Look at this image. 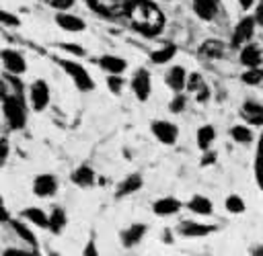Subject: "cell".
<instances>
[{
  "mask_svg": "<svg viewBox=\"0 0 263 256\" xmlns=\"http://www.w3.org/2000/svg\"><path fill=\"white\" fill-rule=\"evenodd\" d=\"M168 86L173 90H181L185 86V70L183 68H173L168 74Z\"/></svg>",
  "mask_w": 263,
  "mask_h": 256,
  "instance_id": "16",
  "label": "cell"
},
{
  "mask_svg": "<svg viewBox=\"0 0 263 256\" xmlns=\"http://www.w3.org/2000/svg\"><path fill=\"white\" fill-rule=\"evenodd\" d=\"M12 227H14V231H16V233H18V236H21L25 242H29V244H33V246H35V236H33V233H31V231H29V229L23 225V223L12 221Z\"/></svg>",
  "mask_w": 263,
  "mask_h": 256,
  "instance_id": "29",
  "label": "cell"
},
{
  "mask_svg": "<svg viewBox=\"0 0 263 256\" xmlns=\"http://www.w3.org/2000/svg\"><path fill=\"white\" fill-rule=\"evenodd\" d=\"M210 231H214L210 225H197V223H185L183 225V233L185 236H205Z\"/></svg>",
  "mask_w": 263,
  "mask_h": 256,
  "instance_id": "22",
  "label": "cell"
},
{
  "mask_svg": "<svg viewBox=\"0 0 263 256\" xmlns=\"http://www.w3.org/2000/svg\"><path fill=\"white\" fill-rule=\"evenodd\" d=\"M257 20L263 25V0H261V4H259V8H257Z\"/></svg>",
  "mask_w": 263,
  "mask_h": 256,
  "instance_id": "38",
  "label": "cell"
},
{
  "mask_svg": "<svg viewBox=\"0 0 263 256\" xmlns=\"http://www.w3.org/2000/svg\"><path fill=\"white\" fill-rule=\"evenodd\" d=\"M226 207H228L230 211H234V213H240V211L245 209V205H242V201H240L238 197H228V201H226Z\"/></svg>",
  "mask_w": 263,
  "mask_h": 256,
  "instance_id": "32",
  "label": "cell"
},
{
  "mask_svg": "<svg viewBox=\"0 0 263 256\" xmlns=\"http://www.w3.org/2000/svg\"><path fill=\"white\" fill-rule=\"evenodd\" d=\"M49 2H51V6H55V8H70L74 0H49Z\"/></svg>",
  "mask_w": 263,
  "mask_h": 256,
  "instance_id": "33",
  "label": "cell"
},
{
  "mask_svg": "<svg viewBox=\"0 0 263 256\" xmlns=\"http://www.w3.org/2000/svg\"><path fill=\"white\" fill-rule=\"evenodd\" d=\"M64 221H66L64 213H62L60 209H55V211L51 213V217H49V227H51L53 231H60V229H62V225H64Z\"/></svg>",
  "mask_w": 263,
  "mask_h": 256,
  "instance_id": "28",
  "label": "cell"
},
{
  "mask_svg": "<svg viewBox=\"0 0 263 256\" xmlns=\"http://www.w3.org/2000/svg\"><path fill=\"white\" fill-rule=\"evenodd\" d=\"M152 131H154V135H156L162 143H173V141L177 139V127L171 125V123H166V121L154 123V125H152Z\"/></svg>",
  "mask_w": 263,
  "mask_h": 256,
  "instance_id": "5",
  "label": "cell"
},
{
  "mask_svg": "<svg viewBox=\"0 0 263 256\" xmlns=\"http://www.w3.org/2000/svg\"><path fill=\"white\" fill-rule=\"evenodd\" d=\"M179 209V203L175 201V199H160L156 205H154V211L158 213V215H171V213H175Z\"/></svg>",
  "mask_w": 263,
  "mask_h": 256,
  "instance_id": "17",
  "label": "cell"
},
{
  "mask_svg": "<svg viewBox=\"0 0 263 256\" xmlns=\"http://www.w3.org/2000/svg\"><path fill=\"white\" fill-rule=\"evenodd\" d=\"M257 180H259V184L263 188V164H261V160L257 162Z\"/></svg>",
  "mask_w": 263,
  "mask_h": 256,
  "instance_id": "36",
  "label": "cell"
},
{
  "mask_svg": "<svg viewBox=\"0 0 263 256\" xmlns=\"http://www.w3.org/2000/svg\"><path fill=\"white\" fill-rule=\"evenodd\" d=\"M58 25L62 29H68V31H82L84 29V23L72 14H60L58 16Z\"/></svg>",
  "mask_w": 263,
  "mask_h": 256,
  "instance_id": "14",
  "label": "cell"
},
{
  "mask_svg": "<svg viewBox=\"0 0 263 256\" xmlns=\"http://www.w3.org/2000/svg\"><path fill=\"white\" fill-rule=\"evenodd\" d=\"M232 137L236 141H251V131L245 129V127H234L232 129Z\"/></svg>",
  "mask_w": 263,
  "mask_h": 256,
  "instance_id": "31",
  "label": "cell"
},
{
  "mask_svg": "<svg viewBox=\"0 0 263 256\" xmlns=\"http://www.w3.org/2000/svg\"><path fill=\"white\" fill-rule=\"evenodd\" d=\"M240 61H242L245 66H249V68H257V66L261 63V51H259L257 47L249 45V47H245V49L240 51Z\"/></svg>",
  "mask_w": 263,
  "mask_h": 256,
  "instance_id": "11",
  "label": "cell"
},
{
  "mask_svg": "<svg viewBox=\"0 0 263 256\" xmlns=\"http://www.w3.org/2000/svg\"><path fill=\"white\" fill-rule=\"evenodd\" d=\"M187 88H189L191 92H199V98H201V100H203L205 94H208V90H205V86H203V82H201V76H197V74H193V76L189 78Z\"/></svg>",
  "mask_w": 263,
  "mask_h": 256,
  "instance_id": "20",
  "label": "cell"
},
{
  "mask_svg": "<svg viewBox=\"0 0 263 256\" xmlns=\"http://www.w3.org/2000/svg\"><path fill=\"white\" fill-rule=\"evenodd\" d=\"M2 61H4V68L8 72H14V74L25 72V59L14 51H8V49L2 51Z\"/></svg>",
  "mask_w": 263,
  "mask_h": 256,
  "instance_id": "8",
  "label": "cell"
},
{
  "mask_svg": "<svg viewBox=\"0 0 263 256\" xmlns=\"http://www.w3.org/2000/svg\"><path fill=\"white\" fill-rule=\"evenodd\" d=\"M259 150L263 152V135H261V141H259Z\"/></svg>",
  "mask_w": 263,
  "mask_h": 256,
  "instance_id": "40",
  "label": "cell"
},
{
  "mask_svg": "<svg viewBox=\"0 0 263 256\" xmlns=\"http://www.w3.org/2000/svg\"><path fill=\"white\" fill-rule=\"evenodd\" d=\"M88 2L97 12L107 16H117L127 12V4H129V0H88Z\"/></svg>",
  "mask_w": 263,
  "mask_h": 256,
  "instance_id": "2",
  "label": "cell"
},
{
  "mask_svg": "<svg viewBox=\"0 0 263 256\" xmlns=\"http://www.w3.org/2000/svg\"><path fill=\"white\" fill-rule=\"evenodd\" d=\"M109 88L113 90V92H119V88H121V80L119 78H109Z\"/></svg>",
  "mask_w": 263,
  "mask_h": 256,
  "instance_id": "35",
  "label": "cell"
},
{
  "mask_svg": "<svg viewBox=\"0 0 263 256\" xmlns=\"http://www.w3.org/2000/svg\"><path fill=\"white\" fill-rule=\"evenodd\" d=\"M134 90H136V94H138L140 100H146L148 98V94H150V76H148L146 70H140L136 74V78H134Z\"/></svg>",
  "mask_w": 263,
  "mask_h": 256,
  "instance_id": "7",
  "label": "cell"
},
{
  "mask_svg": "<svg viewBox=\"0 0 263 256\" xmlns=\"http://www.w3.org/2000/svg\"><path fill=\"white\" fill-rule=\"evenodd\" d=\"M64 49H68V51H72V53H76V55H82V53H84L82 47H76V45H64Z\"/></svg>",
  "mask_w": 263,
  "mask_h": 256,
  "instance_id": "37",
  "label": "cell"
},
{
  "mask_svg": "<svg viewBox=\"0 0 263 256\" xmlns=\"http://www.w3.org/2000/svg\"><path fill=\"white\" fill-rule=\"evenodd\" d=\"M25 217H27V219H31L33 223H37L39 227L49 225V219H47V217H45V213H43V211H39V209H27V211H25Z\"/></svg>",
  "mask_w": 263,
  "mask_h": 256,
  "instance_id": "21",
  "label": "cell"
},
{
  "mask_svg": "<svg viewBox=\"0 0 263 256\" xmlns=\"http://www.w3.org/2000/svg\"><path fill=\"white\" fill-rule=\"evenodd\" d=\"M224 53V45L220 41H208L201 45V55L205 57H220Z\"/></svg>",
  "mask_w": 263,
  "mask_h": 256,
  "instance_id": "18",
  "label": "cell"
},
{
  "mask_svg": "<svg viewBox=\"0 0 263 256\" xmlns=\"http://www.w3.org/2000/svg\"><path fill=\"white\" fill-rule=\"evenodd\" d=\"M193 8L203 20H210L216 14V2L214 0H193Z\"/></svg>",
  "mask_w": 263,
  "mask_h": 256,
  "instance_id": "10",
  "label": "cell"
},
{
  "mask_svg": "<svg viewBox=\"0 0 263 256\" xmlns=\"http://www.w3.org/2000/svg\"><path fill=\"white\" fill-rule=\"evenodd\" d=\"M189 207H191V211H195V213H210V211H212L210 201L203 199V197H195V199L189 203Z\"/></svg>",
  "mask_w": 263,
  "mask_h": 256,
  "instance_id": "25",
  "label": "cell"
},
{
  "mask_svg": "<svg viewBox=\"0 0 263 256\" xmlns=\"http://www.w3.org/2000/svg\"><path fill=\"white\" fill-rule=\"evenodd\" d=\"M74 182L76 184H80V186H86V184H90L92 182V170L90 168H86V166H82V168H78L76 172H74Z\"/></svg>",
  "mask_w": 263,
  "mask_h": 256,
  "instance_id": "19",
  "label": "cell"
},
{
  "mask_svg": "<svg viewBox=\"0 0 263 256\" xmlns=\"http://www.w3.org/2000/svg\"><path fill=\"white\" fill-rule=\"evenodd\" d=\"M253 18H245V20H240L238 23V27L234 29V37H232V45H240V43H245L251 35H253Z\"/></svg>",
  "mask_w": 263,
  "mask_h": 256,
  "instance_id": "9",
  "label": "cell"
},
{
  "mask_svg": "<svg viewBox=\"0 0 263 256\" xmlns=\"http://www.w3.org/2000/svg\"><path fill=\"white\" fill-rule=\"evenodd\" d=\"M53 190H55V180H53V176H39V178L35 180V193H37V195L47 197V195H51Z\"/></svg>",
  "mask_w": 263,
  "mask_h": 256,
  "instance_id": "12",
  "label": "cell"
},
{
  "mask_svg": "<svg viewBox=\"0 0 263 256\" xmlns=\"http://www.w3.org/2000/svg\"><path fill=\"white\" fill-rule=\"evenodd\" d=\"M101 68H105L111 74H119V72H123L125 61L119 57H113V55H105V57H101Z\"/></svg>",
  "mask_w": 263,
  "mask_h": 256,
  "instance_id": "15",
  "label": "cell"
},
{
  "mask_svg": "<svg viewBox=\"0 0 263 256\" xmlns=\"http://www.w3.org/2000/svg\"><path fill=\"white\" fill-rule=\"evenodd\" d=\"M173 55H175V47H173V45H166V47H162V49H158V51L152 53V61L164 63V61H168Z\"/></svg>",
  "mask_w": 263,
  "mask_h": 256,
  "instance_id": "24",
  "label": "cell"
},
{
  "mask_svg": "<svg viewBox=\"0 0 263 256\" xmlns=\"http://www.w3.org/2000/svg\"><path fill=\"white\" fill-rule=\"evenodd\" d=\"M4 115L10 123V127L18 129L25 125V111L21 106V102L16 98H10V96H4Z\"/></svg>",
  "mask_w": 263,
  "mask_h": 256,
  "instance_id": "3",
  "label": "cell"
},
{
  "mask_svg": "<svg viewBox=\"0 0 263 256\" xmlns=\"http://www.w3.org/2000/svg\"><path fill=\"white\" fill-rule=\"evenodd\" d=\"M183 106H185V98H183V96H177V98L173 100V104H171V109H173L175 113H177V111H181Z\"/></svg>",
  "mask_w": 263,
  "mask_h": 256,
  "instance_id": "34",
  "label": "cell"
},
{
  "mask_svg": "<svg viewBox=\"0 0 263 256\" xmlns=\"http://www.w3.org/2000/svg\"><path fill=\"white\" fill-rule=\"evenodd\" d=\"M240 4L247 8V6H251V4H253V0H240Z\"/></svg>",
  "mask_w": 263,
  "mask_h": 256,
  "instance_id": "39",
  "label": "cell"
},
{
  "mask_svg": "<svg viewBox=\"0 0 263 256\" xmlns=\"http://www.w3.org/2000/svg\"><path fill=\"white\" fill-rule=\"evenodd\" d=\"M242 113H245V117H247L251 123H255V125H261V123H263V106H259V104H255V102H247V104L242 106Z\"/></svg>",
  "mask_w": 263,
  "mask_h": 256,
  "instance_id": "13",
  "label": "cell"
},
{
  "mask_svg": "<svg viewBox=\"0 0 263 256\" xmlns=\"http://www.w3.org/2000/svg\"><path fill=\"white\" fill-rule=\"evenodd\" d=\"M142 233H144V227H142V225H134V227H129V229L123 233V244H125V246L136 244V242L142 238Z\"/></svg>",
  "mask_w": 263,
  "mask_h": 256,
  "instance_id": "23",
  "label": "cell"
},
{
  "mask_svg": "<svg viewBox=\"0 0 263 256\" xmlns=\"http://www.w3.org/2000/svg\"><path fill=\"white\" fill-rule=\"evenodd\" d=\"M140 176H129L123 184H121V188H119V195H127V193H132V190H136V188H140Z\"/></svg>",
  "mask_w": 263,
  "mask_h": 256,
  "instance_id": "27",
  "label": "cell"
},
{
  "mask_svg": "<svg viewBox=\"0 0 263 256\" xmlns=\"http://www.w3.org/2000/svg\"><path fill=\"white\" fill-rule=\"evenodd\" d=\"M261 78H263V72L261 70H251V72H247V74H242V80L247 82V84H257V82H261Z\"/></svg>",
  "mask_w": 263,
  "mask_h": 256,
  "instance_id": "30",
  "label": "cell"
},
{
  "mask_svg": "<svg viewBox=\"0 0 263 256\" xmlns=\"http://www.w3.org/2000/svg\"><path fill=\"white\" fill-rule=\"evenodd\" d=\"M214 2H218V0H214Z\"/></svg>",
  "mask_w": 263,
  "mask_h": 256,
  "instance_id": "41",
  "label": "cell"
},
{
  "mask_svg": "<svg viewBox=\"0 0 263 256\" xmlns=\"http://www.w3.org/2000/svg\"><path fill=\"white\" fill-rule=\"evenodd\" d=\"M31 100H33V106H35L37 111H41V109L47 104V100H49V92H47L45 82L37 80V82L33 84V88H31Z\"/></svg>",
  "mask_w": 263,
  "mask_h": 256,
  "instance_id": "6",
  "label": "cell"
},
{
  "mask_svg": "<svg viewBox=\"0 0 263 256\" xmlns=\"http://www.w3.org/2000/svg\"><path fill=\"white\" fill-rule=\"evenodd\" d=\"M127 14L132 18V25L144 35H156L164 23L162 12L152 2H146V0H129Z\"/></svg>",
  "mask_w": 263,
  "mask_h": 256,
  "instance_id": "1",
  "label": "cell"
},
{
  "mask_svg": "<svg viewBox=\"0 0 263 256\" xmlns=\"http://www.w3.org/2000/svg\"><path fill=\"white\" fill-rule=\"evenodd\" d=\"M212 139H214V129H212V127H201L199 133H197V143H199V147L205 150Z\"/></svg>",
  "mask_w": 263,
  "mask_h": 256,
  "instance_id": "26",
  "label": "cell"
},
{
  "mask_svg": "<svg viewBox=\"0 0 263 256\" xmlns=\"http://www.w3.org/2000/svg\"><path fill=\"white\" fill-rule=\"evenodd\" d=\"M62 66H64V70L74 78V82L78 84V88H82V90H90V88H92V80H90V76H88L78 63L62 61Z\"/></svg>",
  "mask_w": 263,
  "mask_h": 256,
  "instance_id": "4",
  "label": "cell"
}]
</instances>
